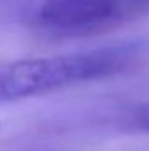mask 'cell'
<instances>
[{
  "mask_svg": "<svg viewBox=\"0 0 149 151\" xmlns=\"http://www.w3.org/2000/svg\"><path fill=\"white\" fill-rule=\"evenodd\" d=\"M149 12V0H42L35 14L40 30L58 37L107 32Z\"/></svg>",
  "mask_w": 149,
  "mask_h": 151,
  "instance_id": "7a4b0ae2",
  "label": "cell"
},
{
  "mask_svg": "<svg viewBox=\"0 0 149 151\" xmlns=\"http://www.w3.org/2000/svg\"><path fill=\"white\" fill-rule=\"evenodd\" d=\"M125 127L128 130H140V132H149V102L139 106L126 116Z\"/></svg>",
  "mask_w": 149,
  "mask_h": 151,
  "instance_id": "3957f363",
  "label": "cell"
},
{
  "mask_svg": "<svg viewBox=\"0 0 149 151\" xmlns=\"http://www.w3.org/2000/svg\"><path fill=\"white\" fill-rule=\"evenodd\" d=\"M140 44H117L93 51L0 62V104L40 97L135 67Z\"/></svg>",
  "mask_w": 149,
  "mask_h": 151,
  "instance_id": "6da1fadb",
  "label": "cell"
}]
</instances>
